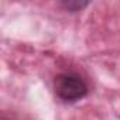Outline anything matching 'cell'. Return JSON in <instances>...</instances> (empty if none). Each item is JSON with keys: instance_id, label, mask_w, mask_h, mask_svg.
I'll return each mask as SVG.
<instances>
[{"instance_id": "1", "label": "cell", "mask_w": 120, "mask_h": 120, "mask_svg": "<svg viewBox=\"0 0 120 120\" xmlns=\"http://www.w3.org/2000/svg\"><path fill=\"white\" fill-rule=\"evenodd\" d=\"M54 89L56 96L64 102H76L88 95V85L75 74H61L55 78Z\"/></svg>"}, {"instance_id": "2", "label": "cell", "mask_w": 120, "mask_h": 120, "mask_svg": "<svg viewBox=\"0 0 120 120\" xmlns=\"http://www.w3.org/2000/svg\"><path fill=\"white\" fill-rule=\"evenodd\" d=\"M61 4L67 10H69V11H79L83 7H86L89 4V2H78V0H71V2H62Z\"/></svg>"}]
</instances>
